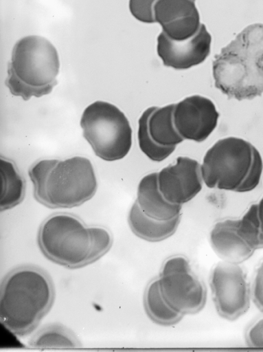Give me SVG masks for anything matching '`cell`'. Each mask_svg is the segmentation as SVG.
I'll use <instances>...</instances> for the list:
<instances>
[{
  "mask_svg": "<svg viewBox=\"0 0 263 352\" xmlns=\"http://www.w3.org/2000/svg\"><path fill=\"white\" fill-rule=\"evenodd\" d=\"M218 118L215 104L203 96H190L174 104V126L184 140L205 141L217 126Z\"/></svg>",
  "mask_w": 263,
  "mask_h": 352,
  "instance_id": "10",
  "label": "cell"
},
{
  "mask_svg": "<svg viewBox=\"0 0 263 352\" xmlns=\"http://www.w3.org/2000/svg\"><path fill=\"white\" fill-rule=\"evenodd\" d=\"M91 250L89 263L93 262L104 254L111 247L113 236L111 231L103 226H89Z\"/></svg>",
  "mask_w": 263,
  "mask_h": 352,
  "instance_id": "23",
  "label": "cell"
},
{
  "mask_svg": "<svg viewBox=\"0 0 263 352\" xmlns=\"http://www.w3.org/2000/svg\"><path fill=\"white\" fill-rule=\"evenodd\" d=\"M251 295L255 306L263 312V261L255 270Z\"/></svg>",
  "mask_w": 263,
  "mask_h": 352,
  "instance_id": "26",
  "label": "cell"
},
{
  "mask_svg": "<svg viewBox=\"0 0 263 352\" xmlns=\"http://www.w3.org/2000/svg\"><path fill=\"white\" fill-rule=\"evenodd\" d=\"M60 58L54 45L39 35H28L14 45L5 85L12 95L27 101L49 94L58 83Z\"/></svg>",
  "mask_w": 263,
  "mask_h": 352,
  "instance_id": "3",
  "label": "cell"
},
{
  "mask_svg": "<svg viewBox=\"0 0 263 352\" xmlns=\"http://www.w3.org/2000/svg\"><path fill=\"white\" fill-rule=\"evenodd\" d=\"M144 305L151 319L163 325L176 323L183 317V315L175 311L163 298L158 278L152 280L146 287Z\"/></svg>",
  "mask_w": 263,
  "mask_h": 352,
  "instance_id": "19",
  "label": "cell"
},
{
  "mask_svg": "<svg viewBox=\"0 0 263 352\" xmlns=\"http://www.w3.org/2000/svg\"><path fill=\"white\" fill-rule=\"evenodd\" d=\"M38 241L43 254L58 264L75 268L89 263V226L75 215L55 213L48 217L39 228Z\"/></svg>",
  "mask_w": 263,
  "mask_h": 352,
  "instance_id": "6",
  "label": "cell"
},
{
  "mask_svg": "<svg viewBox=\"0 0 263 352\" xmlns=\"http://www.w3.org/2000/svg\"><path fill=\"white\" fill-rule=\"evenodd\" d=\"M174 104L157 107L148 120V129L152 140L164 147H176L184 139L178 133L174 123Z\"/></svg>",
  "mask_w": 263,
  "mask_h": 352,
  "instance_id": "17",
  "label": "cell"
},
{
  "mask_svg": "<svg viewBox=\"0 0 263 352\" xmlns=\"http://www.w3.org/2000/svg\"><path fill=\"white\" fill-rule=\"evenodd\" d=\"M253 158V145L240 138L218 140L204 155L203 182L209 188L236 191L245 179Z\"/></svg>",
  "mask_w": 263,
  "mask_h": 352,
  "instance_id": "7",
  "label": "cell"
},
{
  "mask_svg": "<svg viewBox=\"0 0 263 352\" xmlns=\"http://www.w3.org/2000/svg\"><path fill=\"white\" fill-rule=\"evenodd\" d=\"M158 186L170 202L183 205L194 199L201 190L203 179L198 161L180 156L174 164L157 173Z\"/></svg>",
  "mask_w": 263,
  "mask_h": 352,
  "instance_id": "11",
  "label": "cell"
},
{
  "mask_svg": "<svg viewBox=\"0 0 263 352\" xmlns=\"http://www.w3.org/2000/svg\"><path fill=\"white\" fill-rule=\"evenodd\" d=\"M135 202L147 216L168 221L181 216V205L168 201L159 189L157 173L145 175L140 180Z\"/></svg>",
  "mask_w": 263,
  "mask_h": 352,
  "instance_id": "15",
  "label": "cell"
},
{
  "mask_svg": "<svg viewBox=\"0 0 263 352\" xmlns=\"http://www.w3.org/2000/svg\"><path fill=\"white\" fill-rule=\"evenodd\" d=\"M237 223L238 219L220 221L209 232L210 246L221 261L240 263L249 258L255 252L239 235Z\"/></svg>",
  "mask_w": 263,
  "mask_h": 352,
  "instance_id": "14",
  "label": "cell"
},
{
  "mask_svg": "<svg viewBox=\"0 0 263 352\" xmlns=\"http://www.w3.org/2000/svg\"><path fill=\"white\" fill-rule=\"evenodd\" d=\"M54 296L52 280L45 271L32 265L18 267L1 284V322L14 334H27L50 309Z\"/></svg>",
  "mask_w": 263,
  "mask_h": 352,
  "instance_id": "2",
  "label": "cell"
},
{
  "mask_svg": "<svg viewBox=\"0 0 263 352\" xmlns=\"http://www.w3.org/2000/svg\"><path fill=\"white\" fill-rule=\"evenodd\" d=\"M98 182L91 161L75 156L58 162L49 170L37 201L50 208H72L95 195Z\"/></svg>",
  "mask_w": 263,
  "mask_h": 352,
  "instance_id": "5",
  "label": "cell"
},
{
  "mask_svg": "<svg viewBox=\"0 0 263 352\" xmlns=\"http://www.w3.org/2000/svg\"><path fill=\"white\" fill-rule=\"evenodd\" d=\"M1 210L10 209L20 204L25 195V183L14 164L1 159Z\"/></svg>",
  "mask_w": 263,
  "mask_h": 352,
  "instance_id": "18",
  "label": "cell"
},
{
  "mask_svg": "<svg viewBox=\"0 0 263 352\" xmlns=\"http://www.w3.org/2000/svg\"><path fill=\"white\" fill-rule=\"evenodd\" d=\"M239 235L255 251L263 248V235L258 213V205L253 204L243 216L238 219Z\"/></svg>",
  "mask_w": 263,
  "mask_h": 352,
  "instance_id": "22",
  "label": "cell"
},
{
  "mask_svg": "<svg viewBox=\"0 0 263 352\" xmlns=\"http://www.w3.org/2000/svg\"><path fill=\"white\" fill-rule=\"evenodd\" d=\"M158 0H129V10L132 15L138 21L151 23H155L153 8Z\"/></svg>",
  "mask_w": 263,
  "mask_h": 352,
  "instance_id": "25",
  "label": "cell"
},
{
  "mask_svg": "<svg viewBox=\"0 0 263 352\" xmlns=\"http://www.w3.org/2000/svg\"><path fill=\"white\" fill-rule=\"evenodd\" d=\"M157 278L163 298L179 314H193L203 307L205 286L185 257L174 256L166 259Z\"/></svg>",
  "mask_w": 263,
  "mask_h": 352,
  "instance_id": "8",
  "label": "cell"
},
{
  "mask_svg": "<svg viewBox=\"0 0 263 352\" xmlns=\"http://www.w3.org/2000/svg\"><path fill=\"white\" fill-rule=\"evenodd\" d=\"M210 285L216 309L222 318L236 319L249 309L251 292L240 263L219 261L211 271Z\"/></svg>",
  "mask_w": 263,
  "mask_h": 352,
  "instance_id": "9",
  "label": "cell"
},
{
  "mask_svg": "<svg viewBox=\"0 0 263 352\" xmlns=\"http://www.w3.org/2000/svg\"><path fill=\"white\" fill-rule=\"evenodd\" d=\"M215 87L230 99L251 100L263 94V24L246 27L213 61Z\"/></svg>",
  "mask_w": 263,
  "mask_h": 352,
  "instance_id": "1",
  "label": "cell"
},
{
  "mask_svg": "<svg viewBox=\"0 0 263 352\" xmlns=\"http://www.w3.org/2000/svg\"><path fill=\"white\" fill-rule=\"evenodd\" d=\"M30 345L36 348H77L81 346L77 336L61 324L47 325L30 339Z\"/></svg>",
  "mask_w": 263,
  "mask_h": 352,
  "instance_id": "20",
  "label": "cell"
},
{
  "mask_svg": "<svg viewBox=\"0 0 263 352\" xmlns=\"http://www.w3.org/2000/svg\"><path fill=\"white\" fill-rule=\"evenodd\" d=\"M156 107H148L141 115L138 120L137 138L141 152L150 160L159 162L168 158L175 151L176 147L161 146L152 140L148 129V120Z\"/></svg>",
  "mask_w": 263,
  "mask_h": 352,
  "instance_id": "21",
  "label": "cell"
},
{
  "mask_svg": "<svg viewBox=\"0 0 263 352\" xmlns=\"http://www.w3.org/2000/svg\"><path fill=\"white\" fill-rule=\"evenodd\" d=\"M263 170V160L260 151L253 146V158L249 172L236 192H247L254 190L259 184Z\"/></svg>",
  "mask_w": 263,
  "mask_h": 352,
  "instance_id": "24",
  "label": "cell"
},
{
  "mask_svg": "<svg viewBox=\"0 0 263 352\" xmlns=\"http://www.w3.org/2000/svg\"><path fill=\"white\" fill-rule=\"evenodd\" d=\"M128 221L133 232L149 241H159L173 234L180 222V216L168 221L153 219L145 214L135 201L131 206Z\"/></svg>",
  "mask_w": 263,
  "mask_h": 352,
  "instance_id": "16",
  "label": "cell"
},
{
  "mask_svg": "<svg viewBox=\"0 0 263 352\" xmlns=\"http://www.w3.org/2000/svg\"><path fill=\"white\" fill-rule=\"evenodd\" d=\"M153 16L162 32L176 41L192 37L201 25L195 0H158L154 6Z\"/></svg>",
  "mask_w": 263,
  "mask_h": 352,
  "instance_id": "13",
  "label": "cell"
},
{
  "mask_svg": "<svg viewBox=\"0 0 263 352\" xmlns=\"http://www.w3.org/2000/svg\"><path fill=\"white\" fill-rule=\"evenodd\" d=\"M80 124L83 137L100 159L114 162L129 153L132 128L126 115L117 106L106 101H95L84 109Z\"/></svg>",
  "mask_w": 263,
  "mask_h": 352,
  "instance_id": "4",
  "label": "cell"
},
{
  "mask_svg": "<svg viewBox=\"0 0 263 352\" xmlns=\"http://www.w3.org/2000/svg\"><path fill=\"white\" fill-rule=\"evenodd\" d=\"M247 342L251 347L263 348V318L255 321L249 328Z\"/></svg>",
  "mask_w": 263,
  "mask_h": 352,
  "instance_id": "27",
  "label": "cell"
},
{
  "mask_svg": "<svg viewBox=\"0 0 263 352\" xmlns=\"http://www.w3.org/2000/svg\"><path fill=\"white\" fill-rule=\"evenodd\" d=\"M258 205V213L260 223V227L262 233L263 235V197L261 198L260 201L257 204Z\"/></svg>",
  "mask_w": 263,
  "mask_h": 352,
  "instance_id": "28",
  "label": "cell"
},
{
  "mask_svg": "<svg viewBox=\"0 0 263 352\" xmlns=\"http://www.w3.org/2000/svg\"><path fill=\"white\" fill-rule=\"evenodd\" d=\"M211 37L205 25L201 24L192 37L176 41L163 32L157 38V54L164 65L183 70L202 63L210 53Z\"/></svg>",
  "mask_w": 263,
  "mask_h": 352,
  "instance_id": "12",
  "label": "cell"
}]
</instances>
